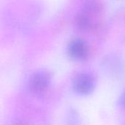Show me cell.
<instances>
[{
    "mask_svg": "<svg viewBox=\"0 0 125 125\" xmlns=\"http://www.w3.org/2000/svg\"><path fill=\"white\" fill-rule=\"evenodd\" d=\"M102 11L101 4L96 1L83 3L74 19L75 28L81 31L93 30L97 24L98 17Z\"/></svg>",
    "mask_w": 125,
    "mask_h": 125,
    "instance_id": "6da1fadb",
    "label": "cell"
},
{
    "mask_svg": "<svg viewBox=\"0 0 125 125\" xmlns=\"http://www.w3.org/2000/svg\"><path fill=\"white\" fill-rule=\"evenodd\" d=\"M52 81L51 73L46 70H40L34 72L29 77L26 88L29 92L34 96H41L49 89Z\"/></svg>",
    "mask_w": 125,
    "mask_h": 125,
    "instance_id": "7a4b0ae2",
    "label": "cell"
},
{
    "mask_svg": "<svg viewBox=\"0 0 125 125\" xmlns=\"http://www.w3.org/2000/svg\"><path fill=\"white\" fill-rule=\"evenodd\" d=\"M96 87V80L89 73L83 72L77 74L72 82L74 92L78 95L86 96L92 94Z\"/></svg>",
    "mask_w": 125,
    "mask_h": 125,
    "instance_id": "3957f363",
    "label": "cell"
},
{
    "mask_svg": "<svg viewBox=\"0 0 125 125\" xmlns=\"http://www.w3.org/2000/svg\"><path fill=\"white\" fill-rule=\"evenodd\" d=\"M104 71L112 78L119 79L125 75V61L116 54L106 56L102 63Z\"/></svg>",
    "mask_w": 125,
    "mask_h": 125,
    "instance_id": "277c9868",
    "label": "cell"
},
{
    "mask_svg": "<svg viewBox=\"0 0 125 125\" xmlns=\"http://www.w3.org/2000/svg\"><path fill=\"white\" fill-rule=\"evenodd\" d=\"M67 53L70 59L75 62L86 60L89 54V47L86 40L75 38L71 40L67 47Z\"/></svg>",
    "mask_w": 125,
    "mask_h": 125,
    "instance_id": "5b68a950",
    "label": "cell"
},
{
    "mask_svg": "<svg viewBox=\"0 0 125 125\" xmlns=\"http://www.w3.org/2000/svg\"><path fill=\"white\" fill-rule=\"evenodd\" d=\"M118 105L119 107L125 110V89L123 91L118 100Z\"/></svg>",
    "mask_w": 125,
    "mask_h": 125,
    "instance_id": "8992f818",
    "label": "cell"
}]
</instances>
